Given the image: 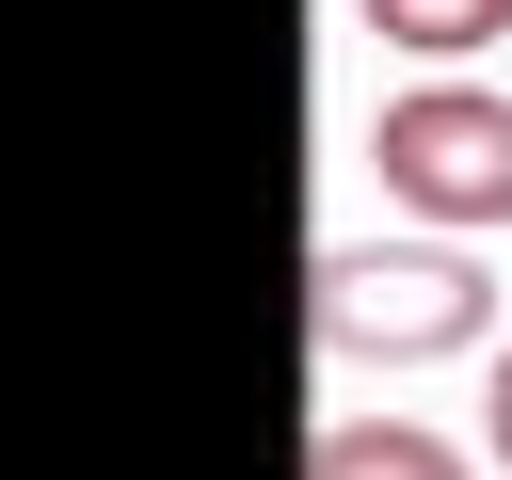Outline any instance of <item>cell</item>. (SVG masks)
<instances>
[{
	"label": "cell",
	"mask_w": 512,
	"mask_h": 480,
	"mask_svg": "<svg viewBox=\"0 0 512 480\" xmlns=\"http://www.w3.org/2000/svg\"><path fill=\"white\" fill-rule=\"evenodd\" d=\"M304 320L352 368H448V352H496V272L480 240H320Z\"/></svg>",
	"instance_id": "cell-1"
},
{
	"label": "cell",
	"mask_w": 512,
	"mask_h": 480,
	"mask_svg": "<svg viewBox=\"0 0 512 480\" xmlns=\"http://www.w3.org/2000/svg\"><path fill=\"white\" fill-rule=\"evenodd\" d=\"M368 176L384 208H416L432 240H496L512 224V96L496 80H400L368 112Z\"/></svg>",
	"instance_id": "cell-2"
},
{
	"label": "cell",
	"mask_w": 512,
	"mask_h": 480,
	"mask_svg": "<svg viewBox=\"0 0 512 480\" xmlns=\"http://www.w3.org/2000/svg\"><path fill=\"white\" fill-rule=\"evenodd\" d=\"M304 480H496V464L448 448L432 416H320L304 432Z\"/></svg>",
	"instance_id": "cell-3"
},
{
	"label": "cell",
	"mask_w": 512,
	"mask_h": 480,
	"mask_svg": "<svg viewBox=\"0 0 512 480\" xmlns=\"http://www.w3.org/2000/svg\"><path fill=\"white\" fill-rule=\"evenodd\" d=\"M352 16H368L416 80H480V48L512 32V0H352Z\"/></svg>",
	"instance_id": "cell-4"
},
{
	"label": "cell",
	"mask_w": 512,
	"mask_h": 480,
	"mask_svg": "<svg viewBox=\"0 0 512 480\" xmlns=\"http://www.w3.org/2000/svg\"><path fill=\"white\" fill-rule=\"evenodd\" d=\"M480 464L512 480V336H496V368H480Z\"/></svg>",
	"instance_id": "cell-5"
}]
</instances>
